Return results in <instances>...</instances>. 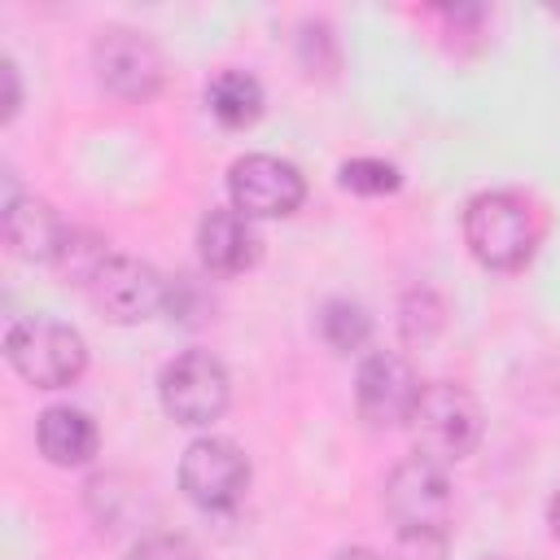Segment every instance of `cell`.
Segmentation results:
<instances>
[{
	"label": "cell",
	"mask_w": 560,
	"mask_h": 560,
	"mask_svg": "<svg viewBox=\"0 0 560 560\" xmlns=\"http://www.w3.org/2000/svg\"><path fill=\"white\" fill-rule=\"evenodd\" d=\"M328 560H385V556H376V551H368V547H341V551L328 556Z\"/></svg>",
	"instance_id": "19"
},
{
	"label": "cell",
	"mask_w": 560,
	"mask_h": 560,
	"mask_svg": "<svg viewBox=\"0 0 560 560\" xmlns=\"http://www.w3.org/2000/svg\"><path fill=\"white\" fill-rule=\"evenodd\" d=\"M341 184L350 192H363V197H381V192H394L398 188V171L381 158H350L341 166Z\"/></svg>",
	"instance_id": "16"
},
{
	"label": "cell",
	"mask_w": 560,
	"mask_h": 560,
	"mask_svg": "<svg viewBox=\"0 0 560 560\" xmlns=\"http://www.w3.org/2000/svg\"><path fill=\"white\" fill-rule=\"evenodd\" d=\"M197 249H201V262L210 271H223V276H236L245 267H254L258 258V236L249 228V219L241 210H210L197 228Z\"/></svg>",
	"instance_id": "12"
},
{
	"label": "cell",
	"mask_w": 560,
	"mask_h": 560,
	"mask_svg": "<svg viewBox=\"0 0 560 560\" xmlns=\"http://www.w3.org/2000/svg\"><path fill=\"white\" fill-rule=\"evenodd\" d=\"M0 74H4V83H9V105H4V118H13V114H18V101H22V96H18V70H13V61H4V66H0Z\"/></svg>",
	"instance_id": "18"
},
{
	"label": "cell",
	"mask_w": 560,
	"mask_h": 560,
	"mask_svg": "<svg viewBox=\"0 0 560 560\" xmlns=\"http://www.w3.org/2000/svg\"><path fill=\"white\" fill-rule=\"evenodd\" d=\"M547 521H551V534L560 538V490L551 494V503H547Z\"/></svg>",
	"instance_id": "20"
},
{
	"label": "cell",
	"mask_w": 560,
	"mask_h": 560,
	"mask_svg": "<svg viewBox=\"0 0 560 560\" xmlns=\"http://www.w3.org/2000/svg\"><path fill=\"white\" fill-rule=\"evenodd\" d=\"M411 438L416 451L433 464H455L477 451L481 442V407L468 389L451 381H433L420 389L411 411Z\"/></svg>",
	"instance_id": "2"
},
{
	"label": "cell",
	"mask_w": 560,
	"mask_h": 560,
	"mask_svg": "<svg viewBox=\"0 0 560 560\" xmlns=\"http://www.w3.org/2000/svg\"><path fill=\"white\" fill-rule=\"evenodd\" d=\"M0 232H4V245L26 262H57L70 249L66 223L39 197H9L0 214Z\"/></svg>",
	"instance_id": "11"
},
{
	"label": "cell",
	"mask_w": 560,
	"mask_h": 560,
	"mask_svg": "<svg viewBox=\"0 0 560 560\" xmlns=\"http://www.w3.org/2000/svg\"><path fill=\"white\" fill-rule=\"evenodd\" d=\"M228 192H232V210H241L245 219H280L302 206L306 184L293 162L271 153H249L232 166Z\"/></svg>",
	"instance_id": "8"
},
{
	"label": "cell",
	"mask_w": 560,
	"mask_h": 560,
	"mask_svg": "<svg viewBox=\"0 0 560 560\" xmlns=\"http://www.w3.org/2000/svg\"><path fill=\"white\" fill-rule=\"evenodd\" d=\"M136 560H192V551L179 538H149V542H140Z\"/></svg>",
	"instance_id": "17"
},
{
	"label": "cell",
	"mask_w": 560,
	"mask_h": 560,
	"mask_svg": "<svg viewBox=\"0 0 560 560\" xmlns=\"http://www.w3.org/2000/svg\"><path fill=\"white\" fill-rule=\"evenodd\" d=\"M354 398H359V416L368 424L389 429V424L411 420L416 398H420V381H416V372H411V363L402 354L376 350V354H368L359 363Z\"/></svg>",
	"instance_id": "10"
},
{
	"label": "cell",
	"mask_w": 560,
	"mask_h": 560,
	"mask_svg": "<svg viewBox=\"0 0 560 560\" xmlns=\"http://www.w3.org/2000/svg\"><path fill=\"white\" fill-rule=\"evenodd\" d=\"M464 241L477 254V262L512 271L534 254L538 228L516 192H477L464 210Z\"/></svg>",
	"instance_id": "3"
},
{
	"label": "cell",
	"mask_w": 560,
	"mask_h": 560,
	"mask_svg": "<svg viewBox=\"0 0 560 560\" xmlns=\"http://www.w3.org/2000/svg\"><path fill=\"white\" fill-rule=\"evenodd\" d=\"M162 407L179 424H210L228 407V372L210 350H184L162 368Z\"/></svg>",
	"instance_id": "5"
},
{
	"label": "cell",
	"mask_w": 560,
	"mask_h": 560,
	"mask_svg": "<svg viewBox=\"0 0 560 560\" xmlns=\"http://www.w3.org/2000/svg\"><path fill=\"white\" fill-rule=\"evenodd\" d=\"M179 486L197 508L228 512L249 486V459L228 438H197L179 459Z\"/></svg>",
	"instance_id": "6"
},
{
	"label": "cell",
	"mask_w": 560,
	"mask_h": 560,
	"mask_svg": "<svg viewBox=\"0 0 560 560\" xmlns=\"http://www.w3.org/2000/svg\"><path fill=\"white\" fill-rule=\"evenodd\" d=\"M92 302L101 315L118 319V324H140L149 315H158L166 306V280L158 267L140 262V258H127V254H114V258H101L92 267Z\"/></svg>",
	"instance_id": "7"
},
{
	"label": "cell",
	"mask_w": 560,
	"mask_h": 560,
	"mask_svg": "<svg viewBox=\"0 0 560 560\" xmlns=\"http://www.w3.org/2000/svg\"><path fill=\"white\" fill-rule=\"evenodd\" d=\"M385 508L398 525V534L411 542H438L451 525V481L442 472V464L416 455L394 464L389 481H385Z\"/></svg>",
	"instance_id": "4"
},
{
	"label": "cell",
	"mask_w": 560,
	"mask_h": 560,
	"mask_svg": "<svg viewBox=\"0 0 560 560\" xmlns=\"http://www.w3.org/2000/svg\"><path fill=\"white\" fill-rule=\"evenodd\" d=\"M4 354H9L13 372L22 381H31L35 389H61V385L79 381V372L88 368L83 337L70 324L52 319V315L18 319L4 337Z\"/></svg>",
	"instance_id": "1"
},
{
	"label": "cell",
	"mask_w": 560,
	"mask_h": 560,
	"mask_svg": "<svg viewBox=\"0 0 560 560\" xmlns=\"http://www.w3.org/2000/svg\"><path fill=\"white\" fill-rule=\"evenodd\" d=\"M368 332H372V319H368V311L359 302H350V298L324 302V311H319V337L332 350H359L368 341Z\"/></svg>",
	"instance_id": "15"
},
{
	"label": "cell",
	"mask_w": 560,
	"mask_h": 560,
	"mask_svg": "<svg viewBox=\"0 0 560 560\" xmlns=\"http://www.w3.org/2000/svg\"><path fill=\"white\" fill-rule=\"evenodd\" d=\"M92 61H96L101 83L114 96H127V101H144L162 83V57H158V48L140 31H127V26L101 31L96 44H92Z\"/></svg>",
	"instance_id": "9"
},
{
	"label": "cell",
	"mask_w": 560,
	"mask_h": 560,
	"mask_svg": "<svg viewBox=\"0 0 560 560\" xmlns=\"http://www.w3.org/2000/svg\"><path fill=\"white\" fill-rule=\"evenodd\" d=\"M206 105L223 127H249L262 114V88L245 70H219L206 88Z\"/></svg>",
	"instance_id": "14"
},
{
	"label": "cell",
	"mask_w": 560,
	"mask_h": 560,
	"mask_svg": "<svg viewBox=\"0 0 560 560\" xmlns=\"http://www.w3.org/2000/svg\"><path fill=\"white\" fill-rule=\"evenodd\" d=\"M35 433H39V451L57 468H79L96 455V424L79 407H48L39 416Z\"/></svg>",
	"instance_id": "13"
}]
</instances>
